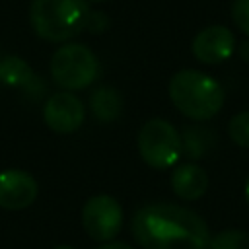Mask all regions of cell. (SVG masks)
<instances>
[{"label":"cell","mask_w":249,"mask_h":249,"mask_svg":"<svg viewBox=\"0 0 249 249\" xmlns=\"http://www.w3.org/2000/svg\"><path fill=\"white\" fill-rule=\"evenodd\" d=\"M86 109L78 95L72 91H56L53 93L43 107V119L47 126L60 134L76 132L84 124Z\"/></svg>","instance_id":"cell-7"},{"label":"cell","mask_w":249,"mask_h":249,"mask_svg":"<svg viewBox=\"0 0 249 249\" xmlns=\"http://www.w3.org/2000/svg\"><path fill=\"white\" fill-rule=\"evenodd\" d=\"M54 249H74V247H70V245H58V247H54Z\"/></svg>","instance_id":"cell-20"},{"label":"cell","mask_w":249,"mask_h":249,"mask_svg":"<svg viewBox=\"0 0 249 249\" xmlns=\"http://www.w3.org/2000/svg\"><path fill=\"white\" fill-rule=\"evenodd\" d=\"M228 134L233 140V144L241 148H249V111H241L230 119Z\"/></svg>","instance_id":"cell-14"},{"label":"cell","mask_w":249,"mask_h":249,"mask_svg":"<svg viewBox=\"0 0 249 249\" xmlns=\"http://www.w3.org/2000/svg\"><path fill=\"white\" fill-rule=\"evenodd\" d=\"M82 224L95 241H111L123 228V206L111 195H95L82 208Z\"/></svg>","instance_id":"cell-6"},{"label":"cell","mask_w":249,"mask_h":249,"mask_svg":"<svg viewBox=\"0 0 249 249\" xmlns=\"http://www.w3.org/2000/svg\"><path fill=\"white\" fill-rule=\"evenodd\" d=\"M231 19L249 37V0H233L231 2Z\"/></svg>","instance_id":"cell-15"},{"label":"cell","mask_w":249,"mask_h":249,"mask_svg":"<svg viewBox=\"0 0 249 249\" xmlns=\"http://www.w3.org/2000/svg\"><path fill=\"white\" fill-rule=\"evenodd\" d=\"M0 82L10 88H31L35 74L23 58L10 54L0 60Z\"/></svg>","instance_id":"cell-12"},{"label":"cell","mask_w":249,"mask_h":249,"mask_svg":"<svg viewBox=\"0 0 249 249\" xmlns=\"http://www.w3.org/2000/svg\"><path fill=\"white\" fill-rule=\"evenodd\" d=\"M97 249H134V247H130V245L124 243V241H105V243L99 245Z\"/></svg>","instance_id":"cell-17"},{"label":"cell","mask_w":249,"mask_h":249,"mask_svg":"<svg viewBox=\"0 0 249 249\" xmlns=\"http://www.w3.org/2000/svg\"><path fill=\"white\" fill-rule=\"evenodd\" d=\"M89 18L88 0H31L29 23L49 43H64L80 35Z\"/></svg>","instance_id":"cell-3"},{"label":"cell","mask_w":249,"mask_h":249,"mask_svg":"<svg viewBox=\"0 0 249 249\" xmlns=\"http://www.w3.org/2000/svg\"><path fill=\"white\" fill-rule=\"evenodd\" d=\"M193 54L202 64H220L228 60L235 51V35L226 25H208L200 29L193 39Z\"/></svg>","instance_id":"cell-8"},{"label":"cell","mask_w":249,"mask_h":249,"mask_svg":"<svg viewBox=\"0 0 249 249\" xmlns=\"http://www.w3.org/2000/svg\"><path fill=\"white\" fill-rule=\"evenodd\" d=\"M167 93L175 109L191 121H208L216 117L226 99L218 80L193 68L175 72L169 80Z\"/></svg>","instance_id":"cell-2"},{"label":"cell","mask_w":249,"mask_h":249,"mask_svg":"<svg viewBox=\"0 0 249 249\" xmlns=\"http://www.w3.org/2000/svg\"><path fill=\"white\" fill-rule=\"evenodd\" d=\"M130 231L142 249H208L210 243L206 222L195 210L169 202L138 208Z\"/></svg>","instance_id":"cell-1"},{"label":"cell","mask_w":249,"mask_h":249,"mask_svg":"<svg viewBox=\"0 0 249 249\" xmlns=\"http://www.w3.org/2000/svg\"><path fill=\"white\" fill-rule=\"evenodd\" d=\"M51 76L66 91H78L91 86L99 76V60L93 51L82 43L58 47L51 58Z\"/></svg>","instance_id":"cell-4"},{"label":"cell","mask_w":249,"mask_h":249,"mask_svg":"<svg viewBox=\"0 0 249 249\" xmlns=\"http://www.w3.org/2000/svg\"><path fill=\"white\" fill-rule=\"evenodd\" d=\"M169 185H171V191L181 200L193 202V200H198L206 193V189H208V175L196 163H183V165H177L171 171Z\"/></svg>","instance_id":"cell-10"},{"label":"cell","mask_w":249,"mask_h":249,"mask_svg":"<svg viewBox=\"0 0 249 249\" xmlns=\"http://www.w3.org/2000/svg\"><path fill=\"white\" fill-rule=\"evenodd\" d=\"M208 249H249V233L243 230H224L210 237Z\"/></svg>","instance_id":"cell-13"},{"label":"cell","mask_w":249,"mask_h":249,"mask_svg":"<svg viewBox=\"0 0 249 249\" xmlns=\"http://www.w3.org/2000/svg\"><path fill=\"white\" fill-rule=\"evenodd\" d=\"M107 25H109V19L103 16V14H97V12H89V18H88V25H86V29H89V31H93V33H99V31H103V29H107Z\"/></svg>","instance_id":"cell-16"},{"label":"cell","mask_w":249,"mask_h":249,"mask_svg":"<svg viewBox=\"0 0 249 249\" xmlns=\"http://www.w3.org/2000/svg\"><path fill=\"white\" fill-rule=\"evenodd\" d=\"M140 158L154 169H169L183 154V138L165 119H150L136 136Z\"/></svg>","instance_id":"cell-5"},{"label":"cell","mask_w":249,"mask_h":249,"mask_svg":"<svg viewBox=\"0 0 249 249\" xmlns=\"http://www.w3.org/2000/svg\"><path fill=\"white\" fill-rule=\"evenodd\" d=\"M89 2H105V0H89Z\"/></svg>","instance_id":"cell-21"},{"label":"cell","mask_w":249,"mask_h":249,"mask_svg":"<svg viewBox=\"0 0 249 249\" xmlns=\"http://www.w3.org/2000/svg\"><path fill=\"white\" fill-rule=\"evenodd\" d=\"M89 109L99 123H113L123 111V95L113 86H99L89 93Z\"/></svg>","instance_id":"cell-11"},{"label":"cell","mask_w":249,"mask_h":249,"mask_svg":"<svg viewBox=\"0 0 249 249\" xmlns=\"http://www.w3.org/2000/svg\"><path fill=\"white\" fill-rule=\"evenodd\" d=\"M39 185L23 169L0 171V206L6 210H21L35 202Z\"/></svg>","instance_id":"cell-9"},{"label":"cell","mask_w":249,"mask_h":249,"mask_svg":"<svg viewBox=\"0 0 249 249\" xmlns=\"http://www.w3.org/2000/svg\"><path fill=\"white\" fill-rule=\"evenodd\" d=\"M245 200H247V204H249V177H247V181H245Z\"/></svg>","instance_id":"cell-19"},{"label":"cell","mask_w":249,"mask_h":249,"mask_svg":"<svg viewBox=\"0 0 249 249\" xmlns=\"http://www.w3.org/2000/svg\"><path fill=\"white\" fill-rule=\"evenodd\" d=\"M239 54H241V58H243V60H249V41H245V43L241 45Z\"/></svg>","instance_id":"cell-18"}]
</instances>
